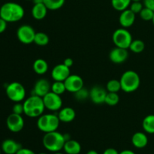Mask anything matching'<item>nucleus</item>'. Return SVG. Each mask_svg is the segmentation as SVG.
<instances>
[{"mask_svg": "<svg viewBox=\"0 0 154 154\" xmlns=\"http://www.w3.org/2000/svg\"><path fill=\"white\" fill-rule=\"evenodd\" d=\"M25 11L22 5L13 2H8L0 8V17L8 23L17 22L23 19Z\"/></svg>", "mask_w": 154, "mask_h": 154, "instance_id": "1", "label": "nucleus"}, {"mask_svg": "<svg viewBox=\"0 0 154 154\" xmlns=\"http://www.w3.org/2000/svg\"><path fill=\"white\" fill-rule=\"evenodd\" d=\"M24 114L31 118L39 117L46 109L43 99L40 96L32 95L23 102Z\"/></svg>", "mask_w": 154, "mask_h": 154, "instance_id": "2", "label": "nucleus"}, {"mask_svg": "<svg viewBox=\"0 0 154 154\" xmlns=\"http://www.w3.org/2000/svg\"><path fill=\"white\" fill-rule=\"evenodd\" d=\"M67 140L69 139L66 138V135H63L57 131H54V132L45 133L43 137L42 143L45 148L48 151L57 153L63 150L65 143Z\"/></svg>", "mask_w": 154, "mask_h": 154, "instance_id": "3", "label": "nucleus"}, {"mask_svg": "<svg viewBox=\"0 0 154 154\" xmlns=\"http://www.w3.org/2000/svg\"><path fill=\"white\" fill-rule=\"evenodd\" d=\"M121 90L125 93H132L139 88L141 79L136 72L132 70L126 71L120 80Z\"/></svg>", "mask_w": 154, "mask_h": 154, "instance_id": "4", "label": "nucleus"}, {"mask_svg": "<svg viewBox=\"0 0 154 154\" xmlns=\"http://www.w3.org/2000/svg\"><path fill=\"white\" fill-rule=\"evenodd\" d=\"M60 120L57 114H42L38 117V129L45 133L54 132L58 129Z\"/></svg>", "mask_w": 154, "mask_h": 154, "instance_id": "5", "label": "nucleus"}, {"mask_svg": "<svg viewBox=\"0 0 154 154\" xmlns=\"http://www.w3.org/2000/svg\"><path fill=\"white\" fill-rule=\"evenodd\" d=\"M132 34L126 28L117 29L114 32L112 35V41L116 47L129 49L132 42Z\"/></svg>", "mask_w": 154, "mask_h": 154, "instance_id": "6", "label": "nucleus"}, {"mask_svg": "<svg viewBox=\"0 0 154 154\" xmlns=\"http://www.w3.org/2000/svg\"><path fill=\"white\" fill-rule=\"evenodd\" d=\"M6 95L10 100L14 102H21L25 99L26 89L19 82H12L5 89Z\"/></svg>", "mask_w": 154, "mask_h": 154, "instance_id": "7", "label": "nucleus"}, {"mask_svg": "<svg viewBox=\"0 0 154 154\" xmlns=\"http://www.w3.org/2000/svg\"><path fill=\"white\" fill-rule=\"evenodd\" d=\"M43 102L46 109L51 111H60L63 107V100L60 95L53 93L52 91L47 93L43 98Z\"/></svg>", "mask_w": 154, "mask_h": 154, "instance_id": "8", "label": "nucleus"}, {"mask_svg": "<svg viewBox=\"0 0 154 154\" xmlns=\"http://www.w3.org/2000/svg\"><path fill=\"white\" fill-rule=\"evenodd\" d=\"M35 33V31L31 26L22 25L17 29V37L21 43L29 45L34 42Z\"/></svg>", "mask_w": 154, "mask_h": 154, "instance_id": "9", "label": "nucleus"}, {"mask_svg": "<svg viewBox=\"0 0 154 154\" xmlns=\"http://www.w3.org/2000/svg\"><path fill=\"white\" fill-rule=\"evenodd\" d=\"M6 125L11 132L16 133L20 132L23 129L24 120L22 115L12 113L8 117L6 120Z\"/></svg>", "mask_w": 154, "mask_h": 154, "instance_id": "10", "label": "nucleus"}, {"mask_svg": "<svg viewBox=\"0 0 154 154\" xmlns=\"http://www.w3.org/2000/svg\"><path fill=\"white\" fill-rule=\"evenodd\" d=\"M66 91L75 93L84 87V80L78 75H70L64 81Z\"/></svg>", "mask_w": 154, "mask_h": 154, "instance_id": "11", "label": "nucleus"}, {"mask_svg": "<svg viewBox=\"0 0 154 154\" xmlns=\"http://www.w3.org/2000/svg\"><path fill=\"white\" fill-rule=\"evenodd\" d=\"M70 75V68L63 63L55 66L51 71V77L54 81H65Z\"/></svg>", "mask_w": 154, "mask_h": 154, "instance_id": "12", "label": "nucleus"}, {"mask_svg": "<svg viewBox=\"0 0 154 154\" xmlns=\"http://www.w3.org/2000/svg\"><path fill=\"white\" fill-rule=\"evenodd\" d=\"M51 84H50L49 81L44 78H41L38 80L35 84L32 95H35V96L43 98L47 93L51 92Z\"/></svg>", "mask_w": 154, "mask_h": 154, "instance_id": "13", "label": "nucleus"}, {"mask_svg": "<svg viewBox=\"0 0 154 154\" xmlns=\"http://www.w3.org/2000/svg\"><path fill=\"white\" fill-rule=\"evenodd\" d=\"M128 57H129V53L127 49L118 48V47L113 48L109 54L110 60L115 64L124 63L128 59Z\"/></svg>", "mask_w": 154, "mask_h": 154, "instance_id": "14", "label": "nucleus"}, {"mask_svg": "<svg viewBox=\"0 0 154 154\" xmlns=\"http://www.w3.org/2000/svg\"><path fill=\"white\" fill-rule=\"evenodd\" d=\"M107 90L100 86H94L90 90V98L94 104L105 103V97L107 95Z\"/></svg>", "mask_w": 154, "mask_h": 154, "instance_id": "15", "label": "nucleus"}, {"mask_svg": "<svg viewBox=\"0 0 154 154\" xmlns=\"http://www.w3.org/2000/svg\"><path fill=\"white\" fill-rule=\"evenodd\" d=\"M135 20V14L133 13L130 9L121 11V14L119 17V22L123 28H129L132 26Z\"/></svg>", "mask_w": 154, "mask_h": 154, "instance_id": "16", "label": "nucleus"}, {"mask_svg": "<svg viewBox=\"0 0 154 154\" xmlns=\"http://www.w3.org/2000/svg\"><path fill=\"white\" fill-rule=\"evenodd\" d=\"M20 148L21 144L13 139H6L2 143L1 149L5 154H16Z\"/></svg>", "mask_w": 154, "mask_h": 154, "instance_id": "17", "label": "nucleus"}, {"mask_svg": "<svg viewBox=\"0 0 154 154\" xmlns=\"http://www.w3.org/2000/svg\"><path fill=\"white\" fill-rule=\"evenodd\" d=\"M57 115H58L60 122L70 123L75 120V117H76V113L73 108H70V107H65V108H62L59 111Z\"/></svg>", "mask_w": 154, "mask_h": 154, "instance_id": "18", "label": "nucleus"}, {"mask_svg": "<svg viewBox=\"0 0 154 154\" xmlns=\"http://www.w3.org/2000/svg\"><path fill=\"white\" fill-rule=\"evenodd\" d=\"M132 143L136 148H144L148 144V138L144 132H135L132 137Z\"/></svg>", "mask_w": 154, "mask_h": 154, "instance_id": "19", "label": "nucleus"}, {"mask_svg": "<svg viewBox=\"0 0 154 154\" xmlns=\"http://www.w3.org/2000/svg\"><path fill=\"white\" fill-rule=\"evenodd\" d=\"M48 11V8L44 3L34 4L32 8V16L34 19L41 20L47 16Z\"/></svg>", "mask_w": 154, "mask_h": 154, "instance_id": "20", "label": "nucleus"}, {"mask_svg": "<svg viewBox=\"0 0 154 154\" xmlns=\"http://www.w3.org/2000/svg\"><path fill=\"white\" fill-rule=\"evenodd\" d=\"M63 150L66 154H79L81 151V146L78 141L69 139L65 143Z\"/></svg>", "mask_w": 154, "mask_h": 154, "instance_id": "21", "label": "nucleus"}, {"mask_svg": "<svg viewBox=\"0 0 154 154\" xmlns=\"http://www.w3.org/2000/svg\"><path fill=\"white\" fill-rule=\"evenodd\" d=\"M33 71L38 75H45L48 70V63L44 59H37L32 65Z\"/></svg>", "mask_w": 154, "mask_h": 154, "instance_id": "22", "label": "nucleus"}, {"mask_svg": "<svg viewBox=\"0 0 154 154\" xmlns=\"http://www.w3.org/2000/svg\"><path fill=\"white\" fill-rule=\"evenodd\" d=\"M143 129L148 134H154V114L145 117L142 122Z\"/></svg>", "mask_w": 154, "mask_h": 154, "instance_id": "23", "label": "nucleus"}, {"mask_svg": "<svg viewBox=\"0 0 154 154\" xmlns=\"http://www.w3.org/2000/svg\"><path fill=\"white\" fill-rule=\"evenodd\" d=\"M132 0H111V5L118 11L126 10L130 5Z\"/></svg>", "mask_w": 154, "mask_h": 154, "instance_id": "24", "label": "nucleus"}, {"mask_svg": "<svg viewBox=\"0 0 154 154\" xmlns=\"http://www.w3.org/2000/svg\"><path fill=\"white\" fill-rule=\"evenodd\" d=\"M66 0H44V4L48 10L56 11L61 8L64 5Z\"/></svg>", "mask_w": 154, "mask_h": 154, "instance_id": "25", "label": "nucleus"}, {"mask_svg": "<svg viewBox=\"0 0 154 154\" xmlns=\"http://www.w3.org/2000/svg\"><path fill=\"white\" fill-rule=\"evenodd\" d=\"M144 48H145V45L144 42L140 39H135V40H132L129 49L135 54H140L144 51Z\"/></svg>", "mask_w": 154, "mask_h": 154, "instance_id": "26", "label": "nucleus"}, {"mask_svg": "<svg viewBox=\"0 0 154 154\" xmlns=\"http://www.w3.org/2000/svg\"><path fill=\"white\" fill-rule=\"evenodd\" d=\"M34 43L38 46H45L49 43V37L45 32H36L34 38Z\"/></svg>", "mask_w": 154, "mask_h": 154, "instance_id": "27", "label": "nucleus"}, {"mask_svg": "<svg viewBox=\"0 0 154 154\" xmlns=\"http://www.w3.org/2000/svg\"><path fill=\"white\" fill-rule=\"evenodd\" d=\"M106 90L110 93H118L120 90H121V84L120 81L116 79L109 81L107 83Z\"/></svg>", "mask_w": 154, "mask_h": 154, "instance_id": "28", "label": "nucleus"}, {"mask_svg": "<svg viewBox=\"0 0 154 154\" xmlns=\"http://www.w3.org/2000/svg\"><path fill=\"white\" fill-rule=\"evenodd\" d=\"M53 93L57 95H62L66 91V85L64 81H54L53 84H51V90Z\"/></svg>", "mask_w": 154, "mask_h": 154, "instance_id": "29", "label": "nucleus"}, {"mask_svg": "<svg viewBox=\"0 0 154 154\" xmlns=\"http://www.w3.org/2000/svg\"><path fill=\"white\" fill-rule=\"evenodd\" d=\"M120 102V96L117 94V93H110L108 92L105 97V103L110 106H114L117 105Z\"/></svg>", "mask_w": 154, "mask_h": 154, "instance_id": "30", "label": "nucleus"}, {"mask_svg": "<svg viewBox=\"0 0 154 154\" xmlns=\"http://www.w3.org/2000/svg\"><path fill=\"white\" fill-rule=\"evenodd\" d=\"M139 14L142 20L146 21H150L153 20L154 16V11L148 8L144 7L139 13Z\"/></svg>", "mask_w": 154, "mask_h": 154, "instance_id": "31", "label": "nucleus"}, {"mask_svg": "<svg viewBox=\"0 0 154 154\" xmlns=\"http://www.w3.org/2000/svg\"><path fill=\"white\" fill-rule=\"evenodd\" d=\"M75 94V98L78 101H84L87 99L88 97H90V91L87 90L86 88L83 87L82 89H81L80 90H78V92H76Z\"/></svg>", "mask_w": 154, "mask_h": 154, "instance_id": "32", "label": "nucleus"}, {"mask_svg": "<svg viewBox=\"0 0 154 154\" xmlns=\"http://www.w3.org/2000/svg\"><path fill=\"white\" fill-rule=\"evenodd\" d=\"M143 8H144V6L141 2H132L130 5H129V9L135 14H139L143 9Z\"/></svg>", "mask_w": 154, "mask_h": 154, "instance_id": "33", "label": "nucleus"}, {"mask_svg": "<svg viewBox=\"0 0 154 154\" xmlns=\"http://www.w3.org/2000/svg\"><path fill=\"white\" fill-rule=\"evenodd\" d=\"M12 111H13V113H14V114L22 115L23 114H24L23 104L21 103V102H15V104L13 106V108H12Z\"/></svg>", "mask_w": 154, "mask_h": 154, "instance_id": "34", "label": "nucleus"}, {"mask_svg": "<svg viewBox=\"0 0 154 154\" xmlns=\"http://www.w3.org/2000/svg\"><path fill=\"white\" fill-rule=\"evenodd\" d=\"M7 23L8 22H6L4 19L0 17V33H2L5 31V29H7Z\"/></svg>", "mask_w": 154, "mask_h": 154, "instance_id": "35", "label": "nucleus"}, {"mask_svg": "<svg viewBox=\"0 0 154 154\" xmlns=\"http://www.w3.org/2000/svg\"><path fill=\"white\" fill-rule=\"evenodd\" d=\"M144 5L154 11V0H144Z\"/></svg>", "mask_w": 154, "mask_h": 154, "instance_id": "36", "label": "nucleus"}, {"mask_svg": "<svg viewBox=\"0 0 154 154\" xmlns=\"http://www.w3.org/2000/svg\"><path fill=\"white\" fill-rule=\"evenodd\" d=\"M16 154H35L33 150L28 148H20Z\"/></svg>", "mask_w": 154, "mask_h": 154, "instance_id": "37", "label": "nucleus"}, {"mask_svg": "<svg viewBox=\"0 0 154 154\" xmlns=\"http://www.w3.org/2000/svg\"><path fill=\"white\" fill-rule=\"evenodd\" d=\"M73 63H74L73 60L71 58H66V60H64V62H63V64H65L66 66H68L69 68L72 67V66H73Z\"/></svg>", "mask_w": 154, "mask_h": 154, "instance_id": "38", "label": "nucleus"}, {"mask_svg": "<svg viewBox=\"0 0 154 154\" xmlns=\"http://www.w3.org/2000/svg\"><path fill=\"white\" fill-rule=\"evenodd\" d=\"M118 151L114 148H108L104 151L103 154H119Z\"/></svg>", "mask_w": 154, "mask_h": 154, "instance_id": "39", "label": "nucleus"}, {"mask_svg": "<svg viewBox=\"0 0 154 154\" xmlns=\"http://www.w3.org/2000/svg\"><path fill=\"white\" fill-rule=\"evenodd\" d=\"M119 154H135V152H133L132 150H124L123 151L120 152Z\"/></svg>", "mask_w": 154, "mask_h": 154, "instance_id": "40", "label": "nucleus"}, {"mask_svg": "<svg viewBox=\"0 0 154 154\" xmlns=\"http://www.w3.org/2000/svg\"><path fill=\"white\" fill-rule=\"evenodd\" d=\"M34 4H40V3H44V0H32Z\"/></svg>", "mask_w": 154, "mask_h": 154, "instance_id": "41", "label": "nucleus"}, {"mask_svg": "<svg viewBox=\"0 0 154 154\" xmlns=\"http://www.w3.org/2000/svg\"><path fill=\"white\" fill-rule=\"evenodd\" d=\"M87 154H99V153H98V152L96 151V150H89V151L87 153Z\"/></svg>", "mask_w": 154, "mask_h": 154, "instance_id": "42", "label": "nucleus"}, {"mask_svg": "<svg viewBox=\"0 0 154 154\" xmlns=\"http://www.w3.org/2000/svg\"><path fill=\"white\" fill-rule=\"evenodd\" d=\"M141 0H132V2H141Z\"/></svg>", "mask_w": 154, "mask_h": 154, "instance_id": "43", "label": "nucleus"}, {"mask_svg": "<svg viewBox=\"0 0 154 154\" xmlns=\"http://www.w3.org/2000/svg\"><path fill=\"white\" fill-rule=\"evenodd\" d=\"M54 154H64V153H60V152H57V153H54Z\"/></svg>", "mask_w": 154, "mask_h": 154, "instance_id": "44", "label": "nucleus"}, {"mask_svg": "<svg viewBox=\"0 0 154 154\" xmlns=\"http://www.w3.org/2000/svg\"><path fill=\"white\" fill-rule=\"evenodd\" d=\"M152 21H153V25H154V16H153V20H152Z\"/></svg>", "mask_w": 154, "mask_h": 154, "instance_id": "45", "label": "nucleus"}, {"mask_svg": "<svg viewBox=\"0 0 154 154\" xmlns=\"http://www.w3.org/2000/svg\"><path fill=\"white\" fill-rule=\"evenodd\" d=\"M38 154H48V153H38Z\"/></svg>", "mask_w": 154, "mask_h": 154, "instance_id": "46", "label": "nucleus"}, {"mask_svg": "<svg viewBox=\"0 0 154 154\" xmlns=\"http://www.w3.org/2000/svg\"><path fill=\"white\" fill-rule=\"evenodd\" d=\"M27 1H32V0H27Z\"/></svg>", "mask_w": 154, "mask_h": 154, "instance_id": "47", "label": "nucleus"}, {"mask_svg": "<svg viewBox=\"0 0 154 154\" xmlns=\"http://www.w3.org/2000/svg\"><path fill=\"white\" fill-rule=\"evenodd\" d=\"M0 154H1V149H0Z\"/></svg>", "mask_w": 154, "mask_h": 154, "instance_id": "48", "label": "nucleus"}]
</instances>
